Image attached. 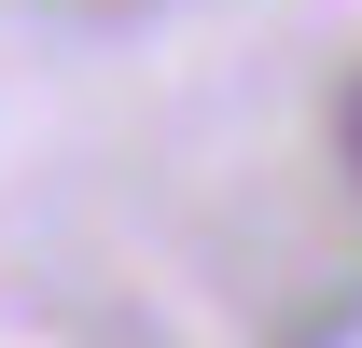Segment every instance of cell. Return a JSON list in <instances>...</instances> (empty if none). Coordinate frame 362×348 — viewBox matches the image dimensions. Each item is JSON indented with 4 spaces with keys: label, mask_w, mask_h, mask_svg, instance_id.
I'll list each match as a JSON object with an SVG mask.
<instances>
[{
    "label": "cell",
    "mask_w": 362,
    "mask_h": 348,
    "mask_svg": "<svg viewBox=\"0 0 362 348\" xmlns=\"http://www.w3.org/2000/svg\"><path fill=\"white\" fill-rule=\"evenodd\" d=\"M334 153H349V181H362V70H349V98H334Z\"/></svg>",
    "instance_id": "cell-1"
}]
</instances>
